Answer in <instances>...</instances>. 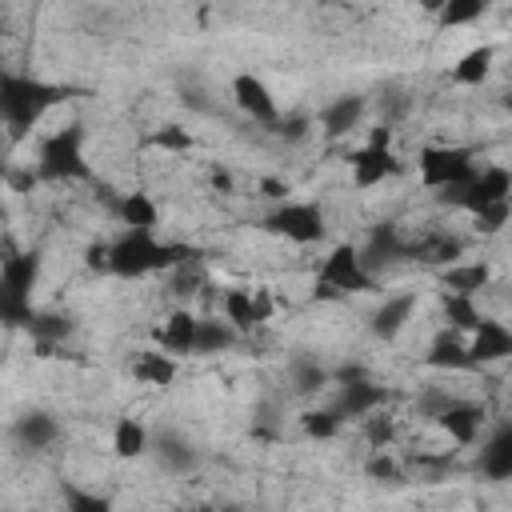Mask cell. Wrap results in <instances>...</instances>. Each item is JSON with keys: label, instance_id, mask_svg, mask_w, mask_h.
<instances>
[{"label": "cell", "instance_id": "obj_2", "mask_svg": "<svg viewBox=\"0 0 512 512\" xmlns=\"http://www.w3.org/2000/svg\"><path fill=\"white\" fill-rule=\"evenodd\" d=\"M476 160L468 148H424L420 152V176L428 188H464L476 176Z\"/></svg>", "mask_w": 512, "mask_h": 512}, {"label": "cell", "instance_id": "obj_1", "mask_svg": "<svg viewBox=\"0 0 512 512\" xmlns=\"http://www.w3.org/2000/svg\"><path fill=\"white\" fill-rule=\"evenodd\" d=\"M264 232H272L276 240H288L296 248H308V244H320L328 236V224H324V212L316 204H304V200H280L268 216H264Z\"/></svg>", "mask_w": 512, "mask_h": 512}, {"label": "cell", "instance_id": "obj_9", "mask_svg": "<svg viewBox=\"0 0 512 512\" xmlns=\"http://www.w3.org/2000/svg\"><path fill=\"white\" fill-rule=\"evenodd\" d=\"M488 4L492 0H444L440 4V12H436V24L448 32V28H468V24H476L484 12H488Z\"/></svg>", "mask_w": 512, "mask_h": 512}, {"label": "cell", "instance_id": "obj_8", "mask_svg": "<svg viewBox=\"0 0 512 512\" xmlns=\"http://www.w3.org/2000/svg\"><path fill=\"white\" fill-rule=\"evenodd\" d=\"M364 116V100L360 96H340L336 104H328L320 112V124H324V136H348Z\"/></svg>", "mask_w": 512, "mask_h": 512}, {"label": "cell", "instance_id": "obj_6", "mask_svg": "<svg viewBox=\"0 0 512 512\" xmlns=\"http://www.w3.org/2000/svg\"><path fill=\"white\" fill-rule=\"evenodd\" d=\"M492 68H496V48H492V44H476V48H468V52L448 68V80L476 88V84H484V80L492 76Z\"/></svg>", "mask_w": 512, "mask_h": 512}, {"label": "cell", "instance_id": "obj_4", "mask_svg": "<svg viewBox=\"0 0 512 512\" xmlns=\"http://www.w3.org/2000/svg\"><path fill=\"white\" fill-rule=\"evenodd\" d=\"M128 376L144 388H168L176 380V356L164 352V348H140L128 360Z\"/></svg>", "mask_w": 512, "mask_h": 512}, {"label": "cell", "instance_id": "obj_7", "mask_svg": "<svg viewBox=\"0 0 512 512\" xmlns=\"http://www.w3.org/2000/svg\"><path fill=\"white\" fill-rule=\"evenodd\" d=\"M480 468H484V476H492V480H504V476L512 472V436H508L504 424L484 440V448H480Z\"/></svg>", "mask_w": 512, "mask_h": 512}, {"label": "cell", "instance_id": "obj_3", "mask_svg": "<svg viewBox=\"0 0 512 512\" xmlns=\"http://www.w3.org/2000/svg\"><path fill=\"white\" fill-rule=\"evenodd\" d=\"M232 100H236V108H240L248 120L276 124V116H280V108H276L272 92H268V88H264V80H260V76H252V72H244V76H236V80H232Z\"/></svg>", "mask_w": 512, "mask_h": 512}, {"label": "cell", "instance_id": "obj_5", "mask_svg": "<svg viewBox=\"0 0 512 512\" xmlns=\"http://www.w3.org/2000/svg\"><path fill=\"white\" fill-rule=\"evenodd\" d=\"M412 308H416V292L384 296V304L372 312V332H376V336H384V340L400 336V332L408 328V320H412Z\"/></svg>", "mask_w": 512, "mask_h": 512}, {"label": "cell", "instance_id": "obj_11", "mask_svg": "<svg viewBox=\"0 0 512 512\" xmlns=\"http://www.w3.org/2000/svg\"><path fill=\"white\" fill-rule=\"evenodd\" d=\"M416 4H420V8H424V12H428V16H436V12H440V4H444V0H416Z\"/></svg>", "mask_w": 512, "mask_h": 512}, {"label": "cell", "instance_id": "obj_10", "mask_svg": "<svg viewBox=\"0 0 512 512\" xmlns=\"http://www.w3.org/2000/svg\"><path fill=\"white\" fill-rule=\"evenodd\" d=\"M144 444H148V432H144L140 420H132V416L116 420V428H112V452H116V456L136 460V456L144 452Z\"/></svg>", "mask_w": 512, "mask_h": 512}]
</instances>
